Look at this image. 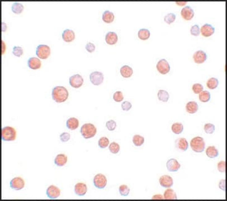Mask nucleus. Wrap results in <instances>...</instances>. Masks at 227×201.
I'll use <instances>...</instances> for the list:
<instances>
[{
  "label": "nucleus",
  "mask_w": 227,
  "mask_h": 201,
  "mask_svg": "<svg viewBox=\"0 0 227 201\" xmlns=\"http://www.w3.org/2000/svg\"><path fill=\"white\" fill-rule=\"evenodd\" d=\"M1 43H1V45H2V54H3L4 52H5V51L6 48H5V44L4 43L3 41H1Z\"/></svg>",
  "instance_id": "nucleus-52"
},
{
  "label": "nucleus",
  "mask_w": 227,
  "mask_h": 201,
  "mask_svg": "<svg viewBox=\"0 0 227 201\" xmlns=\"http://www.w3.org/2000/svg\"><path fill=\"white\" fill-rule=\"evenodd\" d=\"M176 146L178 150L182 152H186L188 147L189 143L187 142L186 139L185 138H179L175 141Z\"/></svg>",
  "instance_id": "nucleus-17"
},
{
  "label": "nucleus",
  "mask_w": 227,
  "mask_h": 201,
  "mask_svg": "<svg viewBox=\"0 0 227 201\" xmlns=\"http://www.w3.org/2000/svg\"><path fill=\"white\" fill-rule=\"evenodd\" d=\"M47 196L50 199H55L61 195V190L57 186L52 185L47 190Z\"/></svg>",
  "instance_id": "nucleus-11"
},
{
  "label": "nucleus",
  "mask_w": 227,
  "mask_h": 201,
  "mask_svg": "<svg viewBox=\"0 0 227 201\" xmlns=\"http://www.w3.org/2000/svg\"><path fill=\"white\" fill-rule=\"evenodd\" d=\"M83 83H84V78L79 74L73 75L70 77V84L72 87L79 88L81 87Z\"/></svg>",
  "instance_id": "nucleus-8"
},
{
  "label": "nucleus",
  "mask_w": 227,
  "mask_h": 201,
  "mask_svg": "<svg viewBox=\"0 0 227 201\" xmlns=\"http://www.w3.org/2000/svg\"><path fill=\"white\" fill-rule=\"evenodd\" d=\"M133 73V70L131 67L128 65H124L120 68V74L124 78L131 77Z\"/></svg>",
  "instance_id": "nucleus-24"
},
{
  "label": "nucleus",
  "mask_w": 227,
  "mask_h": 201,
  "mask_svg": "<svg viewBox=\"0 0 227 201\" xmlns=\"http://www.w3.org/2000/svg\"><path fill=\"white\" fill-rule=\"evenodd\" d=\"M157 96L159 100L163 102H167L169 98V93L166 90H161L158 91Z\"/></svg>",
  "instance_id": "nucleus-28"
},
{
  "label": "nucleus",
  "mask_w": 227,
  "mask_h": 201,
  "mask_svg": "<svg viewBox=\"0 0 227 201\" xmlns=\"http://www.w3.org/2000/svg\"><path fill=\"white\" fill-rule=\"evenodd\" d=\"M132 107V105L131 103L129 101H124L122 105V110L125 111H128L130 110Z\"/></svg>",
  "instance_id": "nucleus-46"
},
{
  "label": "nucleus",
  "mask_w": 227,
  "mask_h": 201,
  "mask_svg": "<svg viewBox=\"0 0 227 201\" xmlns=\"http://www.w3.org/2000/svg\"><path fill=\"white\" fill-rule=\"evenodd\" d=\"M28 66L30 68L32 69H39L41 67V61L39 59L36 57H32L28 60Z\"/></svg>",
  "instance_id": "nucleus-20"
},
{
  "label": "nucleus",
  "mask_w": 227,
  "mask_h": 201,
  "mask_svg": "<svg viewBox=\"0 0 227 201\" xmlns=\"http://www.w3.org/2000/svg\"><path fill=\"white\" fill-rule=\"evenodd\" d=\"M133 143L136 146H140L144 143V138L139 135H135L133 138Z\"/></svg>",
  "instance_id": "nucleus-33"
},
{
  "label": "nucleus",
  "mask_w": 227,
  "mask_h": 201,
  "mask_svg": "<svg viewBox=\"0 0 227 201\" xmlns=\"http://www.w3.org/2000/svg\"><path fill=\"white\" fill-rule=\"evenodd\" d=\"M2 139L5 141H14L16 138V131L11 126L3 128L1 131Z\"/></svg>",
  "instance_id": "nucleus-4"
},
{
  "label": "nucleus",
  "mask_w": 227,
  "mask_h": 201,
  "mask_svg": "<svg viewBox=\"0 0 227 201\" xmlns=\"http://www.w3.org/2000/svg\"><path fill=\"white\" fill-rule=\"evenodd\" d=\"M68 95L69 93L67 89L63 86H57L52 90L53 99L58 103L65 102Z\"/></svg>",
  "instance_id": "nucleus-1"
},
{
  "label": "nucleus",
  "mask_w": 227,
  "mask_h": 201,
  "mask_svg": "<svg viewBox=\"0 0 227 201\" xmlns=\"http://www.w3.org/2000/svg\"><path fill=\"white\" fill-rule=\"evenodd\" d=\"M210 99V93L207 90L202 91L199 94V99L202 102H208Z\"/></svg>",
  "instance_id": "nucleus-34"
},
{
  "label": "nucleus",
  "mask_w": 227,
  "mask_h": 201,
  "mask_svg": "<svg viewBox=\"0 0 227 201\" xmlns=\"http://www.w3.org/2000/svg\"><path fill=\"white\" fill-rule=\"evenodd\" d=\"M87 192H88V187L86 184L79 183L75 185V192L77 195L83 196L86 195Z\"/></svg>",
  "instance_id": "nucleus-18"
},
{
  "label": "nucleus",
  "mask_w": 227,
  "mask_h": 201,
  "mask_svg": "<svg viewBox=\"0 0 227 201\" xmlns=\"http://www.w3.org/2000/svg\"><path fill=\"white\" fill-rule=\"evenodd\" d=\"M219 81L218 79L216 78H210L207 82V86L208 87L210 90L216 89L218 86Z\"/></svg>",
  "instance_id": "nucleus-30"
},
{
  "label": "nucleus",
  "mask_w": 227,
  "mask_h": 201,
  "mask_svg": "<svg viewBox=\"0 0 227 201\" xmlns=\"http://www.w3.org/2000/svg\"><path fill=\"white\" fill-rule=\"evenodd\" d=\"M97 132V129L94 125L88 123L85 124L81 128V133L84 139H90L95 136Z\"/></svg>",
  "instance_id": "nucleus-2"
},
{
  "label": "nucleus",
  "mask_w": 227,
  "mask_h": 201,
  "mask_svg": "<svg viewBox=\"0 0 227 201\" xmlns=\"http://www.w3.org/2000/svg\"><path fill=\"white\" fill-rule=\"evenodd\" d=\"M181 15L185 20H191L194 16V11L191 7L186 6L182 9Z\"/></svg>",
  "instance_id": "nucleus-13"
},
{
  "label": "nucleus",
  "mask_w": 227,
  "mask_h": 201,
  "mask_svg": "<svg viewBox=\"0 0 227 201\" xmlns=\"http://www.w3.org/2000/svg\"><path fill=\"white\" fill-rule=\"evenodd\" d=\"M166 167L169 172H176L181 168V165L175 159H170L166 163Z\"/></svg>",
  "instance_id": "nucleus-12"
},
{
  "label": "nucleus",
  "mask_w": 227,
  "mask_h": 201,
  "mask_svg": "<svg viewBox=\"0 0 227 201\" xmlns=\"http://www.w3.org/2000/svg\"><path fill=\"white\" fill-rule=\"evenodd\" d=\"M219 187L221 190L225 191V179H221L219 184Z\"/></svg>",
  "instance_id": "nucleus-50"
},
{
  "label": "nucleus",
  "mask_w": 227,
  "mask_h": 201,
  "mask_svg": "<svg viewBox=\"0 0 227 201\" xmlns=\"http://www.w3.org/2000/svg\"><path fill=\"white\" fill-rule=\"evenodd\" d=\"M192 90L195 94H199L203 91L204 87L200 83H195L192 86Z\"/></svg>",
  "instance_id": "nucleus-40"
},
{
  "label": "nucleus",
  "mask_w": 227,
  "mask_h": 201,
  "mask_svg": "<svg viewBox=\"0 0 227 201\" xmlns=\"http://www.w3.org/2000/svg\"><path fill=\"white\" fill-rule=\"evenodd\" d=\"M193 59L196 63L201 64L207 60V54L203 50H198L194 53Z\"/></svg>",
  "instance_id": "nucleus-14"
},
{
  "label": "nucleus",
  "mask_w": 227,
  "mask_h": 201,
  "mask_svg": "<svg viewBox=\"0 0 227 201\" xmlns=\"http://www.w3.org/2000/svg\"><path fill=\"white\" fill-rule=\"evenodd\" d=\"M158 71L162 74H166L170 70V66L169 63L165 59H161L157 64Z\"/></svg>",
  "instance_id": "nucleus-9"
},
{
  "label": "nucleus",
  "mask_w": 227,
  "mask_h": 201,
  "mask_svg": "<svg viewBox=\"0 0 227 201\" xmlns=\"http://www.w3.org/2000/svg\"><path fill=\"white\" fill-rule=\"evenodd\" d=\"M7 29V26H6V24L4 23H2V31H6Z\"/></svg>",
  "instance_id": "nucleus-53"
},
{
  "label": "nucleus",
  "mask_w": 227,
  "mask_h": 201,
  "mask_svg": "<svg viewBox=\"0 0 227 201\" xmlns=\"http://www.w3.org/2000/svg\"><path fill=\"white\" fill-rule=\"evenodd\" d=\"M118 40V35L115 32H109L106 35L105 40L109 45H114L117 43Z\"/></svg>",
  "instance_id": "nucleus-21"
},
{
  "label": "nucleus",
  "mask_w": 227,
  "mask_h": 201,
  "mask_svg": "<svg viewBox=\"0 0 227 201\" xmlns=\"http://www.w3.org/2000/svg\"><path fill=\"white\" fill-rule=\"evenodd\" d=\"M36 54L39 58L45 59L49 57L50 54V49L47 45H39L36 50Z\"/></svg>",
  "instance_id": "nucleus-5"
},
{
  "label": "nucleus",
  "mask_w": 227,
  "mask_h": 201,
  "mask_svg": "<svg viewBox=\"0 0 227 201\" xmlns=\"http://www.w3.org/2000/svg\"><path fill=\"white\" fill-rule=\"evenodd\" d=\"M206 154L208 157L212 159L218 157L219 152L214 146H209L206 150Z\"/></svg>",
  "instance_id": "nucleus-26"
},
{
  "label": "nucleus",
  "mask_w": 227,
  "mask_h": 201,
  "mask_svg": "<svg viewBox=\"0 0 227 201\" xmlns=\"http://www.w3.org/2000/svg\"><path fill=\"white\" fill-rule=\"evenodd\" d=\"M190 146L194 152L196 153H202L204 152L205 148V143L203 137L196 136L191 140Z\"/></svg>",
  "instance_id": "nucleus-3"
},
{
  "label": "nucleus",
  "mask_w": 227,
  "mask_h": 201,
  "mask_svg": "<svg viewBox=\"0 0 227 201\" xmlns=\"http://www.w3.org/2000/svg\"><path fill=\"white\" fill-rule=\"evenodd\" d=\"M176 19V16L174 14L172 13H169L167 15H166L165 17V21L168 23V24H171V23H173L175 21Z\"/></svg>",
  "instance_id": "nucleus-41"
},
{
  "label": "nucleus",
  "mask_w": 227,
  "mask_h": 201,
  "mask_svg": "<svg viewBox=\"0 0 227 201\" xmlns=\"http://www.w3.org/2000/svg\"><path fill=\"white\" fill-rule=\"evenodd\" d=\"M12 11L15 14H20L23 11L24 6L21 3L15 2L12 5Z\"/></svg>",
  "instance_id": "nucleus-35"
},
{
  "label": "nucleus",
  "mask_w": 227,
  "mask_h": 201,
  "mask_svg": "<svg viewBox=\"0 0 227 201\" xmlns=\"http://www.w3.org/2000/svg\"><path fill=\"white\" fill-rule=\"evenodd\" d=\"M98 144L101 148L105 149L109 145V140L106 137H102L99 139Z\"/></svg>",
  "instance_id": "nucleus-37"
},
{
  "label": "nucleus",
  "mask_w": 227,
  "mask_h": 201,
  "mask_svg": "<svg viewBox=\"0 0 227 201\" xmlns=\"http://www.w3.org/2000/svg\"><path fill=\"white\" fill-rule=\"evenodd\" d=\"M201 34L205 37H209L212 35L215 32V29L211 25L206 23L201 27Z\"/></svg>",
  "instance_id": "nucleus-16"
},
{
  "label": "nucleus",
  "mask_w": 227,
  "mask_h": 201,
  "mask_svg": "<svg viewBox=\"0 0 227 201\" xmlns=\"http://www.w3.org/2000/svg\"><path fill=\"white\" fill-rule=\"evenodd\" d=\"M186 109L188 113L190 114H195L198 110V103L195 101L188 102L186 106Z\"/></svg>",
  "instance_id": "nucleus-25"
},
{
  "label": "nucleus",
  "mask_w": 227,
  "mask_h": 201,
  "mask_svg": "<svg viewBox=\"0 0 227 201\" xmlns=\"http://www.w3.org/2000/svg\"><path fill=\"white\" fill-rule=\"evenodd\" d=\"M159 182L161 186L164 188H169L173 184V179L169 175H162L160 178Z\"/></svg>",
  "instance_id": "nucleus-15"
},
{
  "label": "nucleus",
  "mask_w": 227,
  "mask_h": 201,
  "mask_svg": "<svg viewBox=\"0 0 227 201\" xmlns=\"http://www.w3.org/2000/svg\"><path fill=\"white\" fill-rule=\"evenodd\" d=\"M109 150L114 154L118 153L120 151L119 145L115 142L111 143L109 145Z\"/></svg>",
  "instance_id": "nucleus-36"
},
{
  "label": "nucleus",
  "mask_w": 227,
  "mask_h": 201,
  "mask_svg": "<svg viewBox=\"0 0 227 201\" xmlns=\"http://www.w3.org/2000/svg\"><path fill=\"white\" fill-rule=\"evenodd\" d=\"M113 99L115 102H120L124 99V96L121 91H117L113 95Z\"/></svg>",
  "instance_id": "nucleus-42"
},
{
  "label": "nucleus",
  "mask_w": 227,
  "mask_h": 201,
  "mask_svg": "<svg viewBox=\"0 0 227 201\" xmlns=\"http://www.w3.org/2000/svg\"><path fill=\"white\" fill-rule=\"evenodd\" d=\"M218 170L221 173H224L225 171V161H221L219 162L217 165Z\"/></svg>",
  "instance_id": "nucleus-47"
},
{
  "label": "nucleus",
  "mask_w": 227,
  "mask_h": 201,
  "mask_svg": "<svg viewBox=\"0 0 227 201\" xmlns=\"http://www.w3.org/2000/svg\"><path fill=\"white\" fill-rule=\"evenodd\" d=\"M106 126L109 131H113L117 127V123L114 121V120H110L108 121L107 123H106Z\"/></svg>",
  "instance_id": "nucleus-43"
},
{
  "label": "nucleus",
  "mask_w": 227,
  "mask_h": 201,
  "mask_svg": "<svg viewBox=\"0 0 227 201\" xmlns=\"http://www.w3.org/2000/svg\"><path fill=\"white\" fill-rule=\"evenodd\" d=\"M190 32H191V34L194 36H198L200 34V28H199V26L197 25H194L191 27V30H190Z\"/></svg>",
  "instance_id": "nucleus-45"
},
{
  "label": "nucleus",
  "mask_w": 227,
  "mask_h": 201,
  "mask_svg": "<svg viewBox=\"0 0 227 201\" xmlns=\"http://www.w3.org/2000/svg\"><path fill=\"white\" fill-rule=\"evenodd\" d=\"M120 194L122 196H127L128 195L130 192V189L128 186L126 185H122L119 187Z\"/></svg>",
  "instance_id": "nucleus-39"
},
{
  "label": "nucleus",
  "mask_w": 227,
  "mask_h": 201,
  "mask_svg": "<svg viewBox=\"0 0 227 201\" xmlns=\"http://www.w3.org/2000/svg\"><path fill=\"white\" fill-rule=\"evenodd\" d=\"M115 19V16L112 12L105 11L102 14V20L106 23H112Z\"/></svg>",
  "instance_id": "nucleus-27"
},
{
  "label": "nucleus",
  "mask_w": 227,
  "mask_h": 201,
  "mask_svg": "<svg viewBox=\"0 0 227 201\" xmlns=\"http://www.w3.org/2000/svg\"><path fill=\"white\" fill-rule=\"evenodd\" d=\"M66 125L68 128L71 130H76L79 126V119H77L75 117H71L67 120Z\"/></svg>",
  "instance_id": "nucleus-23"
},
{
  "label": "nucleus",
  "mask_w": 227,
  "mask_h": 201,
  "mask_svg": "<svg viewBox=\"0 0 227 201\" xmlns=\"http://www.w3.org/2000/svg\"><path fill=\"white\" fill-rule=\"evenodd\" d=\"M93 184L96 188L99 189H103L107 184V179L105 175L102 174H98L94 177Z\"/></svg>",
  "instance_id": "nucleus-6"
},
{
  "label": "nucleus",
  "mask_w": 227,
  "mask_h": 201,
  "mask_svg": "<svg viewBox=\"0 0 227 201\" xmlns=\"http://www.w3.org/2000/svg\"><path fill=\"white\" fill-rule=\"evenodd\" d=\"M163 197L161 195H156L152 197V199H163Z\"/></svg>",
  "instance_id": "nucleus-51"
},
{
  "label": "nucleus",
  "mask_w": 227,
  "mask_h": 201,
  "mask_svg": "<svg viewBox=\"0 0 227 201\" xmlns=\"http://www.w3.org/2000/svg\"><path fill=\"white\" fill-rule=\"evenodd\" d=\"M71 138V135L68 132H63L60 135V139L62 142H67Z\"/></svg>",
  "instance_id": "nucleus-48"
},
{
  "label": "nucleus",
  "mask_w": 227,
  "mask_h": 201,
  "mask_svg": "<svg viewBox=\"0 0 227 201\" xmlns=\"http://www.w3.org/2000/svg\"><path fill=\"white\" fill-rule=\"evenodd\" d=\"M165 199H177L176 193L172 189H168L166 190L164 193Z\"/></svg>",
  "instance_id": "nucleus-29"
},
{
  "label": "nucleus",
  "mask_w": 227,
  "mask_h": 201,
  "mask_svg": "<svg viewBox=\"0 0 227 201\" xmlns=\"http://www.w3.org/2000/svg\"><path fill=\"white\" fill-rule=\"evenodd\" d=\"M138 37H139L140 39L143 40H146L149 38L151 34H150V32H149L148 30L146 29H142L138 31Z\"/></svg>",
  "instance_id": "nucleus-31"
},
{
  "label": "nucleus",
  "mask_w": 227,
  "mask_h": 201,
  "mask_svg": "<svg viewBox=\"0 0 227 201\" xmlns=\"http://www.w3.org/2000/svg\"><path fill=\"white\" fill-rule=\"evenodd\" d=\"M86 49L89 52H92L95 50V45L92 43H88L85 47Z\"/></svg>",
  "instance_id": "nucleus-49"
},
{
  "label": "nucleus",
  "mask_w": 227,
  "mask_h": 201,
  "mask_svg": "<svg viewBox=\"0 0 227 201\" xmlns=\"http://www.w3.org/2000/svg\"><path fill=\"white\" fill-rule=\"evenodd\" d=\"M171 130L174 134H180L183 131V125L181 123H174L171 126Z\"/></svg>",
  "instance_id": "nucleus-32"
},
{
  "label": "nucleus",
  "mask_w": 227,
  "mask_h": 201,
  "mask_svg": "<svg viewBox=\"0 0 227 201\" xmlns=\"http://www.w3.org/2000/svg\"><path fill=\"white\" fill-rule=\"evenodd\" d=\"M204 131L207 134H212L215 131L216 127L212 124H207L204 126Z\"/></svg>",
  "instance_id": "nucleus-38"
},
{
  "label": "nucleus",
  "mask_w": 227,
  "mask_h": 201,
  "mask_svg": "<svg viewBox=\"0 0 227 201\" xmlns=\"http://www.w3.org/2000/svg\"><path fill=\"white\" fill-rule=\"evenodd\" d=\"M104 77L103 74L100 72L95 71L91 73L90 75V81L93 85L99 86L104 81Z\"/></svg>",
  "instance_id": "nucleus-7"
},
{
  "label": "nucleus",
  "mask_w": 227,
  "mask_h": 201,
  "mask_svg": "<svg viewBox=\"0 0 227 201\" xmlns=\"http://www.w3.org/2000/svg\"><path fill=\"white\" fill-rule=\"evenodd\" d=\"M67 157L65 154H61L57 155L54 159V163L58 166H64L67 162Z\"/></svg>",
  "instance_id": "nucleus-22"
},
{
  "label": "nucleus",
  "mask_w": 227,
  "mask_h": 201,
  "mask_svg": "<svg viewBox=\"0 0 227 201\" xmlns=\"http://www.w3.org/2000/svg\"><path fill=\"white\" fill-rule=\"evenodd\" d=\"M12 53L14 56L18 57H20L23 54V49L20 47H15L13 48Z\"/></svg>",
  "instance_id": "nucleus-44"
},
{
  "label": "nucleus",
  "mask_w": 227,
  "mask_h": 201,
  "mask_svg": "<svg viewBox=\"0 0 227 201\" xmlns=\"http://www.w3.org/2000/svg\"><path fill=\"white\" fill-rule=\"evenodd\" d=\"M176 3L178 5H179V6H183V5L186 4L187 2H176Z\"/></svg>",
  "instance_id": "nucleus-54"
},
{
  "label": "nucleus",
  "mask_w": 227,
  "mask_h": 201,
  "mask_svg": "<svg viewBox=\"0 0 227 201\" xmlns=\"http://www.w3.org/2000/svg\"><path fill=\"white\" fill-rule=\"evenodd\" d=\"M62 38L64 41L70 43L75 39V34L72 30H65L62 34Z\"/></svg>",
  "instance_id": "nucleus-19"
},
{
  "label": "nucleus",
  "mask_w": 227,
  "mask_h": 201,
  "mask_svg": "<svg viewBox=\"0 0 227 201\" xmlns=\"http://www.w3.org/2000/svg\"><path fill=\"white\" fill-rule=\"evenodd\" d=\"M25 186V182L21 177H16L12 179L10 182V187L13 190L19 191Z\"/></svg>",
  "instance_id": "nucleus-10"
}]
</instances>
